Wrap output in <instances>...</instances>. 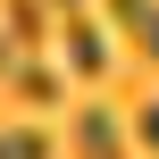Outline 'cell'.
Here are the masks:
<instances>
[{"instance_id":"4","label":"cell","mask_w":159,"mask_h":159,"mask_svg":"<svg viewBox=\"0 0 159 159\" xmlns=\"http://www.w3.org/2000/svg\"><path fill=\"white\" fill-rule=\"evenodd\" d=\"M0 34H8V42H25V50H34V42H42V34H50V8H42V0H0Z\"/></svg>"},{"instance_id":"8","label":"cell","mask_w":159,"mask_h":159,"mask_svg":"<svg viewBox=\"0 0 159 159\" xmlns=\"http://www.w3.org/2000/svg\"><path fill=\"white\" fill-rule=\"evenodd\" d=\"M8 67H17V42H8V34H0V75H8Z\"/></svg>"},{"instance_id":"6","label":"cell","mask_w":159,"mask_h":159,"mask_svg":"<svg viewBox=\"0 0 159 159\" xmlns=\"http://www.w3.org/2000/svg\"><path fill=\"white\" fill-rule=\"evenodd\" d=\"M0 159H50V143H42L34 126H8V134H0Z\"/></svg>"},{"instance_id":"3","label":"cell","mask_w":159,"mask_h":159,"mask_svg":"<svg viewBox=\"0 0 159 159\" xmlns=\"http://www.w3.org/2000/svg\"><path fill=\"white\" fill-rule=\"evenodd\" d=\"M101 8H109V25H126V42L159 67V0H101Z\"/></svg>"},{"instance_id":"9","label":"cell","mask_w":159,"mask_h":159,"mask_svg":"<svg viewBox=\"0 0 159 159\" xmlns=\"http://www.w3.org/2000/svg\"><path fill=\"white\" fill-rule=\"evenodd\" d=\"M42 8H59V17H75V8H84V0H42Z\"/></svg>"},{"instance_id":"2","label":"cell","mask_w":159,"mask_h":159,"mask_svg":"<svg viewBox=\"0 0 159 159\" xmlns=\"http://www.w3.org/2000/svg\"><path fill=\"white\" fill-rule=\"evenodd\" d=\"M67 143H75V159H126V126H117L101 101H92V109H75Z\"/></svg>"},{"instance_id":"1","label":"cell","mask_w":159,"mask_h":159,"mask_svg":"<svg viewBox=\"0 0 159 159\" xmlns=\"http://www.w3.org/2000/svg\"><path fill=\"white\" fill-rule=\"evenodd\" d=\"M59 50H67V67H75V75H92V84L109 75V34L92 25V8H75V17H59Z\"/></svg>"},{"instance_id":"7","label":"cell","mask_w":159,"mask_h":159,"mask_svg":"<svg viewBox=\"0 0 159 159\" xmlns=\"http://www.w3.org/2000/svg\"><path fill=\"white\" fill-rule=\"evenodd\" d=\"M134 143H143V151H159V101H143V109H134Z\"/></svg>"},{"instance_id":"5","label":"cell","mask_w":159,"mask_h":159,"mask_svg":"<svg viewBox=\"0 0 159 159\" xmlns=\"http://www.w3.org/2000/svg\"><path fill=\"white\" fill-rule=\"evenodd\" d=\"M8 75H17L25 109H59V101H67V92H59V67H34V59H25V67H8Z\"/></svg>"}]
</instances>
